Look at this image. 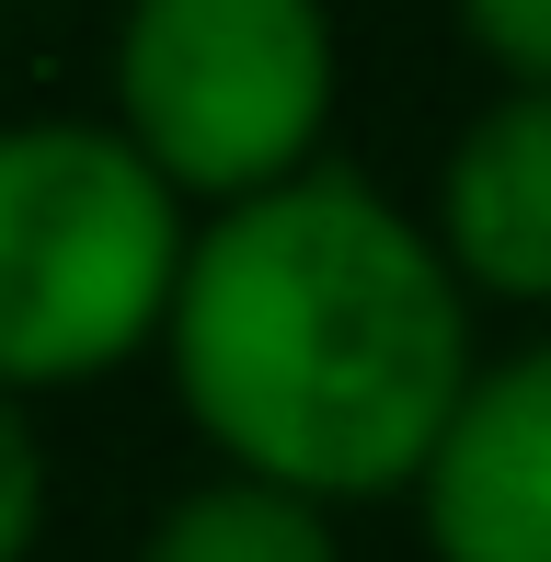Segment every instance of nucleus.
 Instances as JSON below:
<instances>
[{
	"label": "nucleus",
	"instance_id": "nucleus-1",
	"mask_svg": "<svg viewBox=\"0 0 551 562\" xmlns=\"http://www.w3.org/2000/svg\"><path fill=\"white\" fill-rule=\"evenodd\" d=\"M161 368L218 471L288 482L311 505H380L425 482L483 356L437 229L368 172L322 161L195 229Z\"/></svg>",
	"mask_w": 551,
	"mask_h": 562
},
{
	"label": "nucleus",
	"instance_id": "nucleus-2",
	"mask_svg": "<svg viewBox=\"0 0 551 562\" xmlns=\"http://www.w3.org/2000/svg\"><path fill=\"white\" fill-rule=\"evenodd\" d=\"M195 265L184 195L127 126L12 115L0 126V391H92L172 334Z\"/></svg>",
	"mask_w": 551,
	"mask_h": 562
},
{
	"label": "nucleus",
	"instance_id": "nucleus-3",
	"mask_svg": "<svg viewBox=\"0 0 551 562\" xmlns=\"http://www.w3.org/2000/svg\"><path fill=\"white\" fill-rule=\"evenodd\" d=\"M345 46L322 0H127L115 23V126L184 207H254L322 172Z\"/></svg>",
	"mask_w": 551,
	"mask_h": 562
},
{
	"label": "nucleus",
	"instance_id": "nucleus-4",
	"mask_svg": "<svg viewBox=\"0 0 551 562\" xmlns=\"http://www.w3.org/2000/svg\"><path fill=\"white\" fill-rule=\"evenodd\" d=\"M414 528L437 562H551V334L483 356L414 482Z\"/></svg>",
	"mask_w": 551,
	"mask_h": 562
},
{
	"label": "nucleus",
	"instance_id": "nucleus-5",
	"mask_svg": "<svg viewBox=\"0 0 551 562\" xmlns=\"http://www.w3.org/2000/svg\"><path fill=\"white\" fill-rule=\"evenodd\" d=\"M437 252L471 299L551 311V92H494L437 161Z\"/></svg>",
	"mask_w": 551,
	"mask_h": 562
},
{
	"label": "nucleus",
	"instance_id": "nucleus-6",
	"mask_svg": "<svg viewBox=\"0 0 551 562\" xmlns=\"http://www.w3.org/2000/svg\"><path fill=\"white\" fill-rule=\"evenodd\" d=\"M138 562H345V540H334V505L254 471H207L138 528Z\"/></svg>",
	"mask_w": 551,
	"mask_h": 562
},
{
	"label": "nucleus",
	"instance_id": "nucleus-7",
	"mask_svg": "<svg viewBox=\"0 0 551 562\" xmlns=\"http://www.w3.org/2000/svg\"><path fill=\"white\" fill-rule=\"evenodd\" d=\"M46 540V437H35V402L0 391V562H35Z\"/></svg>",
	"mask_w": 551,
	"mask_h": 562
},
{
	"label": "nucleus",
	"instance_id": "nucleus-8",
	"mask_svg": "<svg viewBox=\"0 0 551 562\" xmlns=\"http://www.w3.org/2000/svg\"><path fill=\"white\" fill-rule=\"evenodd\" d=\"M460 35L506 69V92H551V0H460Z\"/></svg>",
	"mask_w": 551,
	"mask_h": 562
}]
</instances>
